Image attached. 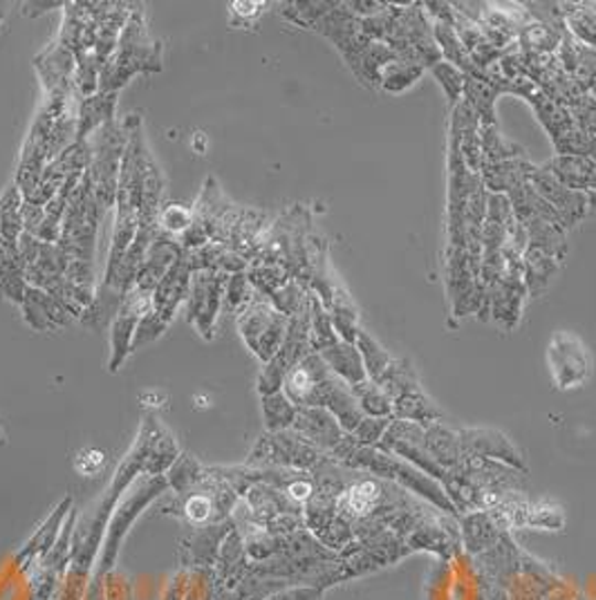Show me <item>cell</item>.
Instances as JSON below:
<instances>
[{
    "mask_svg": "<svg viewBox=\"0 0 596 600\" xmlns=\"http://www.w3.org/2000/svg\"><path fill=\"white\" fill-rule=\"evenodd\" d=\"M296 406L287 399L285 393H274L263 397V413H265V424L269 432H280L294 426L296 419Z\"/></svg>",
    "mask_w": 596,
    "mask_h": 600,
    "instance_id": "obj_38",
    "label": "cell"
},
{
    "mask_svg": "<svg viewBox=\"0 0 596 600\" xmlns=\"http://www.w3.org/2000/svg\"><path fill=\"white\" fill-rule=\"evenodd\" d=\"M489 317L507 332H511L520 314H523V306L528 298V287L523 280V271H509L504 269V276L491 285L489 289Z\"/></svg>",
    "mask_w": 596,
    "mask_h": 600,
    "instance_id": "obj_13",
    "label": "cell"
},
{
    "mask_svg": "<svg viewBox=\"0 0 596 600\" xmlns=\"http://www.w3.org/2000/svg\"><path fill=\"white\" fill-rule=\"evenodd\" d=\"M507 197H509L513 217H515V222L520 224V227H528V224L539 222V219L561 224L556 211L543 200V195L532 186L530 180L523 182V184H518L515 189H511L507 193ZM561 227H563V224H561Z\"/></svg>",
    "mask_w": 596,
    "mask_h": 600,
    "instance_id": "obj_21",
    "label": "cell"
},
{
    "mask_svg": "<svg viewBox=\"0 0 596 600\" xmlns=\"http://www.w3.org/2000/svg\"><path fill=\"white\" fill-rule=\"evenodd\" d=\"M34 65L39 69V77L47 95H77V90H74V69H77V61H74L72 52L63 47L58 41L50 43L36 56Z\"/></svg>",
    "mask_w": 596,
    "mask_h": 600,
    "instance_id": "obj_15",
    "label": "cell"
},
{
    "mask_svg": "<svg viewBox=\"0 0 596 600\" xmlns=\"http://www.w3.org/2000/svg\"><path fill=\"white\" fill-rule=\"evenodd\" d=\"M230 276L217 271H193L191 293H189V323L209 341L213 339V325L222 312V298H225Z\"/></svg>",
    "mask_w": 596,
    "mask_h": 600,
    "instance_id": "obj_9",
    "label": "cell"
},
{
    "mask_svg": "<svg viewBox=\"0 0 596 600\" xmlns=\"http://www.w3.org/2000/svg\"><path fill=\"white\" fill-rule=\"evenodd\" d=\"M321 356L328 363V367L337 374V377H341L350 388L365 382L363 358H361V352L356 350L354 343L339 341L337 345L323 350Z\"/></svg>",
    "mask_w": 596,
    "mask_h": 600,
    "instance_id": "obj_27",
    "label": "cell"
},
{
    "mask_svg": "<svg viewBox=\"0 0 596 600\" xmlns=\"http://www.w3.org/2000/svg\"><path fill=\"white\" fill-rule=\"evenodd\" d=\"M326 310L330 314V321H332L339 339L345 341V343H354L356 334L361 332V328H359V310L354 306L352 296L341 285L334 287L332 298H330V303L326 306Z\"/></svg>",
    "mask_w": 596,
    "mask_h": 600,
    "instance_id": "obj_29",
    "label": "cell"
},
{
    "mask_svg": "<svg viewBox=\"0 0 596 600\" xmlns=\"http://www.w3.org/2000/svg\"><path fill=\"white\" fill-rule=\"evenodd\" d=\"M206 478V471L191 458V456H180L173 467L169 469V486L175 489L178 493H189L193 486H198Z\"/></svg>",
    "mask_w": 596,
    "mask_h": 600,
    "instance_id": "obj_41",
    "label": "cell"
},
{
    "mask_svg": "<svg viewBox=\"0 0 596 600\" xmlns=\"http://www.w3.org/2000/svg\"><path fill=\"white\" fill-rule=\"evenodd\" d=\"M291 428L319 450H332L343 439L341 424L326 408H298Z\"/></svg>",
    "mask_w": 596,
    "mask_h": 600,
    "instance_id": "obj_18",
    "label": "cell"
},
{
    "mask_svg": "<svg viewBox=\"0 0 596 600\" xmlns=\"http://www.w3.org/2000/svg\"><path fill=\"white\" fill-rule=\"evenodd\" d=\"M561 271V262L550 258V256H543V254H536V251H525V258H523V280H525V287H528V296L532 298H539L545 293V289L550 287V282L558 276Z\"/></svg>",
    "mask_w": 596,
    "mask_h": 600,
    "instance_id": "obj_31",
    "label": "cell"
},
{
    "mask_svg": "<svg viewBox=\"0 0 596 600\" xmlns=\"http://www.w3.org/2000/svg\"><path fill=\"white\" fill-rule=\"evenodd\" d=\"M565 30H567L565 25L532 21L530 25L523 28V32L518 34L515 45L520 52H528V54H556Z\"/></svg>",
    "mask_w": 596,
    "mask_h": 600,
    "instance_id": "obj_30",
    "label": "cell"
},
{
    "mask_svg": "<svg viewBox=\"0 0 596 600\" xmlns=\"http://www.w3.org/2000/svg\"><path fill=\"white\" fill-rule=\"evenodd\" d=\"M534 171H536V167L532 162H528L525 158H520V160H507V162H500V164H487V167H482L480 178H482L485 189L489 193L507 195L518 184L528 182Z\"/></svg>",
    "mask_w": 596,
    "mask_h": 600,
    "instance_id": "obj_23",
    "label": "cell"
},
{
    "mask_svg": "<svg viewBox=\"0 0 596 600\" xmlns=\"http://www.w3.org/2000/svg\"><path fill=\"white\" fill-rule=\"evenodd\" d=\"M480 143H482V167L525 158V148L509 141L498 130V126H480Z\"/></svg>",
    "mask_w": 596,
    "mask_h": 600,
    "instance_id": "obj_33",
    "label": "cell"
},
{
    "mask_svg": "<svg viewBox=\"0 0 596 600\" xmlns=\"http://www.w3.org/2000/svg\"><path fill=\"white\" fill-rule=\"evenodd\" d=\"M433 77L439 82V86L444 88L446 97H449L451 106H458L462 101V95H465V77L467 74L456 67L454 63H446V61H439L430 67Z\"/></svg>",
    "mask_w": 596,
    "mask_h": 600,
    "instance_id": "obj_42",
    "label": "cell"
},
{
    "mask_svg": "<svg viewBox=\"0 0 596 600\" xmlns=\"http://www.w3.org/2000/svg\"><path fill=\"white\" fill-rule=\"evenodd\" d=\"M0 21H3V10H0Z\"/></svg>",
    "mask_w": 596,
    "mask_h": 600,
    "instance_id": "obj_50",
    "label": "cell"
},
{
    "mask_svg": "<svg viewBox=\"0 0 596 600\" xmlns=\"http://www.w3.org/2000/svg\"><path fill=\"white\" fill-rule=\"evenodd\" d=\"M254 296H256V289L252 287L247 271L230 276L227 287H225V298H222V312L241 314L252 303Z\"/></svg>",
    "mask_w": 596,
    "mask_h": 600,
    "instance_id": "obj_40",
    "label": "cell"
},
{
    "mask_svg": "<svg viewBox=\"0 0 596 600\" xmlns=\"http://www.w3.org/2000/svg\"><path fill=\"white\" fill-rule=\"evenodd\" d=\"M182 254H184V249L178 243V238L158 232L156 240L151 243V247H148V251H146V258H143V265L139 269L135 287L146 291V293H153L156 287L160 285V280L167 276V271L175 265V260L182 258Z\"/></svg>",
    "mask_w": 596,
    "mask_h": 600,
    "instance_id": "obj_17",
    "label": "cell"
},
{
    "mask_svg": "<svg viewBox=\"0 0 596 600\" xmlns=\"http://www.w3.org/2000/svg\"><path fill=\"white\" fill-rule=\"evenodd\" d=\"M354 345H356V350L361 352V358H363V367H365V372L370 374V377H372V382H375V384H380L382 379H384V374L389 372V367H391V363H393V358L389 356V352L375 341V339H372L368 332H359L356 334V341H354Z\"/></svg>",
    "mask_w": 596,
    "mask_h": 600,
    "instance_id": "obj_34",
    "label": "cell"
},
{
    "mask_svg": "<svg viewBox=\"0 0 596 600\" xmlns=\"http://www.w3.org/2000/svg\"><path fill=\"white\" fill-rule=\"evenodd\" d=\"M341 339L330 321L328 310L321 306V300L317 296H312V312H310V345L312 352L321 354L323 350L337 345Z\"/></svg>",
    "mask_w": 596,
    "mask_h": 600,
    "instance_id": "obj_36",
    "label": "cell"
},
{
    "mask_svg": "<svg viewBox=\"0 0 596 600\" xmlns=\"http://www.w3.org/2000/svg\"><path fill=\"white\" fill-rule=\"evenodd\" d=\"M153 310V293H146L137 287H132L124 300L121 308L115 317V321L110 323V372H117L126 358L132 354V336L137 330V323L143 314H148Z\"/></svg>",
    "mask_w": 596,
    "mask_h": 600,
    "instance_id": "obj_11",
    "label": "cell"
},
{
    "mask_svg": "<svg viewBox=\"0 0 596 600\" xmlns=\"http://www.w3.org/2000/svg\"><path fill=\"white\" fill-rule=\"evenodd\" d=\"M171 323H167L164 319H160L153 310L143 314L137 323V330H135V336H132V352L141 350L143 345L148 343H156L167 330H169Z\"/></svg>",
    "mask_w": 596,
    "mask_h": 600,
    "instance_id": "obj_44",
    "label": "cell"
},
{
    "mask_svg": "<svg viewBox=\"0 0 596 600\" xmlns=\"http://www.w3.org/2000/svg\"><path fill=\"white\" fill-rule=\"evenodd\" d=\"M25 289L28 280L19 247H10L3 238H0V293L10 298L12 303L21 306Z\"/></svg>",
    "mask_w": 596,
    "mask_h": 600,
    "instance_id": "obj_28",
    "label": "cell"
},
{
    "mask_svg": "<svg viewBox=\"0 0 596 600\" xmlns=\"http://www.w3.org/2000/svg\"><path fill=\"white\" fill-rule=\"evenodd\" d=\"M345 6L350 12H354L361 19L375 17L386 8V3H377V0H350V3H345Z\"/></svg>",
    "mask_w": 596,
    "mask_h": 600,
    "instance_id": "obj_48",
    "label": "cell"
},
{
    "mask_svg": "<svg viewBox=\"0 0 596 600\" xmlns=\"http://www.w3.org/2000/svg\"><path fill=\"white\" fill-rule=\"evenodd\" d=\"M561 14L572 36L596 50V3H561Z\"/></svg>",
    "mask_w": 596,
    "mask_h": 600,
    "instance_id": "obj_32",
    "label": "cell"
},
{
    "mask_svg": "<svg viewBox=\"0 0 596 600\" xmlns=\"http://www.w3.org/2000/svg\"><path fill=\"white\" fill-rule=\"evenodd\" d=\"M319 462V448L306 441L296 430H280L265 435L252 453L249 464H283L310 469Z\"/></svg>",
    "mask_w": 596,
    "mask_h": 600,
    "instance_id": "obj_10",
    "label": "cell"
},
{
    "mask_svg": "<svg viewBox=\"0 0 596 600\" xmlns=\"http://www.w3.org/2000/svg\"><path fill=\"white\" fill-rule=\"evenodd\" d=\"M337 8V3H328V0H306V3H285L283 6V19H287L289 23L312 30L328 12H332Z\"/></svg>",
    "mask_w": 596,
    "mask_h": 600,
    "instance_id": "obj_37",
    "label": "cell"
},
{
    "mask_svg": "<svg viewBox=\"0 0 596 600\" xmlns=\"http://www.w3.org/2000/svg\"><path fill=\"white\" fill-rule=\"evenodd\" d=\"M104 464H106V456L97 448L82 450L77 460H74V469H77L84 478H95L104 469Z\"/></svg>",
    "mask_w": 596,
    "mask_h": 600,
    "instance_id": "obj_46",
    "label": "cell"
},
{
    "mask_svg": "<svg viewBox=\"0 0 596 600\" xmlns=\"http://www.w3.org/2000/svg\"><path fill=\"white\" fill-rule=\"evenodd\" d=\"M191 280H193V269L187 260V254H182L180 260L167 271V276L160 280V285L153 291V312L171 323L180 310L182 303L189 300L191 293Z\"/></svg>",
    "mask_w": 596,
    "mask_h": 600,
    "instance_id": "obj_16",
    "label": "cell"
},
{
    "mask_svg": "<svg viewBox=\"0 0 596 600\" xmlns=\"http://www.w3.org/2000/svg\"><path fill=\"white\" fill-rule=\"evenodd\" d=\"M352 393H354L361 410L372 415V417H384L386 419L393 413L391 397L375 382H361V384L352 386Z\"/></svg>",
    "mask_w": 596,
    "mask_h": 600,
    "instance_id": "obj_39",
    "label": "cell"
},
{
    "mask_svg": "<svg viewBox=\"0 0 596 600\" xmlns=\"http://www.w3.org/2000/svg\"><path fill=\"white\" fill-rule=\"evenodd\" d=\"M382 43H386L400 61L415 63L424 69H430L435 63L441 61L439 47L433 36V23L426 17L422 3H391V21Z\"/></svg>",
    "mask_w": 596,
    "mask_h": 600,
    "instance_id": "obj_3",
    "label": "cell"
},
{
    "mask_svg": "<svg viewBox=\"0 0 596 600\" xmlns=\"http://www.w3.org/2000/svg\"><path fill=\"white\" fill-rule=\"evenodd\" d=\"M422 74H424V67L395 58L380 74V90L400 95V93L408 90L411 86H415L419 82Z\"/></svg>",
    "mask_w": 596,
    "mask_h": 600,
    "instance_id": "obj_35",
    "label": "cell"
},
{
    "mask_svg": "<svg viewBox=\"0 0 596 600\" xmlns=\"http://www.w3.org/2000/svg\"><path fill=\"white\" fill-rule=\"evenodd\" d=\"M389 428V419L384 417H370V419H361V424L354 428V439L361 446L375 443L377 439H382L384 430Z\"/></svg>",
    "mask_w": 596,
    "mask_h": 600,
    "instance_id": "obj_45",
    "label": "cell"
},
{
    "mask_svg": "<svg viewBox=\"0 0 596 600\" xmlns=\"http://www.w3.org/2000/svg\"><path fill=\"white\" fill-rule=\"evenodd\" d=\"M91 167L86 171L95 200L104 213H108L117 202L121 158L126 150V130L117 119L95 130L88 139Z\"/></svg>",
    "mask_w": 596,
    "mask_h": 600,
    "instance_id": "obj_5",
    "label": "cell"
},
{
    "mask_svg": "<svg viewBox=\"0 0 596 600\" xmlns=\"http://www.w3.org/2000/svg\"><path fill=\"white\" fill-rule=\"evenodd\" d=\"M532 186L543 195V200L556 211L563 229H572L587 215L589 211V195L581 191H572L563 186L550 171L543 167H536V171L530 178Z\"/></svg>",
    "mask_w": 596,
    "mask_h": 600,
    "instance_id": "obj_12",
    "label": "cell"
},
{
    "mask_svg": "<svg viewBox=\"0 0 596 600\" xmlns=\"http://www.w3.org/2000/svg\"><path fill=\"white\" fill-rule=\"evenodd\" d=\"M563 186L581 193L596 191V160L574 158V156H556L547 164H543Z\"/></svg>",
    "mask_w": 596,
    "mask_h": 600,
    "instance_id": "obj_20",
    "label": "cell"
},
{
    "mask_svg": "<svg viewBox=\"0 0 596 600\" xmlns=\"http://www.w3.org/2000/svg\"><path fill=\"white\" fill-rule=\"evenodd\" d=\"M104 211L95 200L88 175H84L82 184L72 191L67 200V208L61 224L58 247L70 256V260H79L86 265H95V247L99 224L104 219Z\"/></svg>",
    "mask_w": 596,
    "mask_h": 600,
    "instance_id": "obj_4",
    "label": "cell"
},
{
    "mask_svg": "<svg viewBox=\"0 0 596 600\" xmlns=\"http://www.w3.org/2000/svg\"><path fill=\"white\" fill-rule=\"evenodd\" d=\"M507 95L523 97L536 113L539 121L547 130L556 156H574V158H589L596 160V139L587 135L574 115L552 101L543 90H539L530 79L518 77V79H507Z\"/></svg>",
    "mask_w": 596,
    "mask_h": 600,
    "instance_id": "obj_2",
    "label": "cell"
},
{
    "mask_svg": "<svg viewBox=\"0 0 596 600\" xmlns=\"http://www.w3.org/2000/svg\"><path fill=\"white\" fill-rule=\"evenodd\" d=\"M117 93H97L79 104L77 110V141H86L95 130L115 121Z\"/></svg>",
    "mask_w": 596,
    "mask_h": 600,
    "instance_id": "obj_24",
    "label": "cell"
},
{
    "mask_svg": "<svg viewBox=\"0 0 596 600\" xmlns=\"http://www.w3.org/2000/svg\"><path fill=\"white\" fill-rule=\"evenodd\" d=\"M193 208H187L182 204H169L160 213V232L180 238L193 224Z\"/></svg>",
    "mask_w": 596,
    "mask_h": 600,
    "instance_id": "obj_43",
    "label": "cell"
},
{
    "mask_svg": "<svg viewBox=\"0 0 596 600\" xmlns=\"http://www.w3.org/2000/svg\"><path fill=\"white\" fill-rule=\"evenodd\" d=\"M500 95H507V79L500 74L498 65L489 67L487 72L467 74L465 77L462 101L473 108L482 126H498L496 101Z\"/></svg>",
    "mask_w": 596,
    "mask_h": 600,
    "instance_id": "obj_14",
    "label": "cell"
},
{
    "mask_svg": "<svg viewBox=\"0 0 596 600\" xmlns=\"http://www.w3.org/2000/svg\"><path fill=\"white\" fill-rule=\"evenodd\" d=\"M589 204H596V193H589Z\"/></svg>",
    "mask_w": 596,
    "mask_h": 600,
    "instance_id": "obj_49",
    "label": "cell"
},
{
    "mask_svg": "<svg viewBox=\"0 0 596 600\" xmlns=\"http://www.w3.org/2000/svg\"><path fill=\"white\" fill-rule=\"evenodd\" d=\"M21 310H23L25 323L36 332L58 330L72 321L70 314L56 303V300L47 291L30 287V285H28L25 296L21 300Z\"/></svg>",
    "mask_w": 596,
    "mask_h": 600,
    "instance_id": "obj_19",
    "label": "cell"
},
{
    "mask_svg": "<svg viewBox=\"0 0 596 600\" xmlns=\"http://www.w3.org/2000/svg\"><path fill=\"white\" fill-rule=\"evenodd\" d=\"M547 361L558 390H570L585 384L592 372V358L587 347L578 336L567 330H561L552 336L547 347Z\"/></svg>",
    "mask_w": 596,
    "mask_h": 600,
    "instance_id": "obj_7",
    "label": "cell"
},
{
    "mask_svg": "<svg viewBox=\"0 0 596 600\" xmlns=\"http://www.w3.org/2000/svg\"><path fill=\"white\" fill-rule=\"evenodd\" d=\"M462 446L480 458H498V460H509L513 464H523L520 453L511 446V441L496 430H465Z\"/></svg>",
    "mask_w": 596,
    "mask_h": 600,
    "instance_id": "obj_25",
    "label": "cell"
},
{
    "mask_svg": "<svg viewBox=\"0 0 596 600\" xmlns=\"http://www.w3.org/2000/svg\"><path fill=\"white\" fill-rule=\"evenodd\" d=\"M384 495H386V486L380 480L361 478L341 491L337 508L350 517H363L382 504Z\"/></svg>",
    "mask_w": 596,
    "mask_h": 600,
    "instance_id": "obj_22",
    "label": "cell"
},
{
    "mask_svg": "<svg viewBox=\"0 0 596 600\" xmlns=\"http://www.w3.org/2000/svg\"><path fill=\"white\" fill-rule=\"evenodd\" d=\"M528 232V251H536L543 256H550L558 262L565 260L567 256V236L565 229L556 222H532L525 227Z\"/></svg>",
    "mask_w": 596,
    "mask_h": 600,
    "instance_id": "obj_26",
    "label": "cell"
},
{
    "mask_svg": "<svg viewBox=\"0 0 596 600\" xmlns=\"http://www.w3.org/2000/svg\"><path fill=\"white\" fill-rule=\"evenodd\" d=\"M169 489V482L164 475H151L148 480L139 482L130 495L119 504L113 522H110V529H108V536H106V551H104V565H102V571H108L117 558V551H119V545L124 540V536L128 534V527L135 522V517L151 504L158 495H162L164 491Z\"/></svg>",
    "mask_w": 596,
    "mask_h": 600,
    "instance_id": "obj_8",
    "label": "cell"
},
{
    "mask_svg": "<svg viewBox=\"0 0 596 600\" xmlns=\"http://www.w3.org/2000/svg\"><path fill=\"white\" fill-rule=\"evenodd\" d=\"M162 45L148 34L143 8L130 10L117 52L99 74V93H117L139 72L162 69Z\"/></svg>",
    "mask_w": 596,
    "mask_h": 600,
    "instance_id": "obj_1",
    "label": "cell"
},
{
    "mask_svg": "<svg viewBox=\"0 0 596 600\" xmlns=\"http://www.w3.org/2000/svg\"><path fill=\"white\" fill-rule=\"evenodd\" d=\"M287 328H289V319L283 317L269 303V298L258 291L252 303L238 314L241 336L263 363H267L280 350Z\"/></svg>",
    "mask_w": 596,
    "mask_h": 600,
    "instance_id": "obj_6",
    "label": "cell"
},
{
    "mask_svg": "<svg viewBox=\"0 0 596 600\" xmlns=\"http://www.w3.org/2000/svg\"><path fill=\"white\" fill-rule=\"evenodd\" d=\"M263 8H265V3H256V0H236V3L230 6L234 19L243 21V23L254 21L256 17H260ZM236 21H234V25H236Z\"/></svg>",
    "mask_w": 596,
    "mask_h": 600,
    "instance_id": "obj_47",
    "label": "cell"
}]
</instances>
